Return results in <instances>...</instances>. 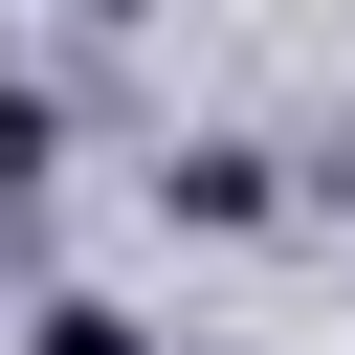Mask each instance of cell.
I'll list each match as a JSON object with an SVG mask.
<instances>
[{
    "label": "cell",
    "mask_w": 355,
    "mask_h": 355,
    "mask_svg": "<svg viewBox=\"0 0 355 355\" xmlns=\"http://www.w3.org/2000/svg\"><path fill=\"white\" fill-rule=\"evenodd\" d=\"M44 133H67V111H44V89H0V244H22V200H44Z\"/></svg>",
    "instance_id": "7a4b0ae2"
},
{
    "label": "cell",
    "mask_w": 355,
    "mask_h": 355,
    "mask_svg": "<svg viewBox=\"0 0 355 355\" xmlns=\"http://www.w3.org/2000/svg\"><path fill=\"white\" fill-rule=\"evenodd\" d=\"M155 200H178V222H266V155H244V133H200V155H155Z\"/></svg>",
    "instance_id": "6da1fadb"
},
{
    "label": "cell",
    "mask_w": 355,
    "mask_h": 355,
    "mask_svg": "<svg viewBox=\"0 0 355 355\" xmlns=\"http://www.w3.org/2000/svg\"><path fill=\"white\" fill-rule=\"evenodd\" d=\"M44 355H155V333H133V311H89V288H67V311H44Z\"/></svg>",
    "instance_id": "3957f363"
}]
</instances>
